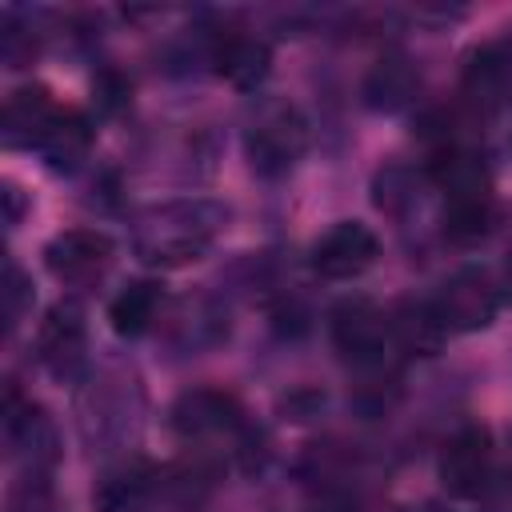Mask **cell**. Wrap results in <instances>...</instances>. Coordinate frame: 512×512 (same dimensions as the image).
Wrapping results in <instances>:
<instances>
[{
    "instance_id": "14",
    "label": "cell",
    "mask_w": 512,
    "mask_h": 512,
    "mask_svg": "<svg viewBox=\"0 0 512 512\" xmlns=\"http://www.w3.org/2000/svg\"><path fill=\"white\" fill-rule=\"evenodd\" d=\"M416 92H420V76L404 56H384L364 76V104L376 112H400L416 100Z\"/></svg>"
},
{
    "instance_id": "18",
    "label": "cell",
    "mask_w": 512,
    "mask_h": 512,
    "mask_svg": "<svg viewBox=\"0 0 512 512\" xmlns=\"http://www.w3.org/2000/svg\"><path fill=\"white\" fill-rule=\"evenodd\" d=\"M372 200H376L380 212L400 216L420 200V176L412 168H404V164H388L372 180Z\"/></svg>"
},
{
    "instance_id": "8",
    "label": "cell",
    "mask_w": 512,
    "mask_h": 512,
    "mask_svg": "<svg viewBox=\"0 0 512 512\" xmlns=\"http://www.w3.org/2000/svg\"><path fill=\"white\" fill-rule=\"evenodd\" d=\"M116 256V244L108 232H96V228H68L60 236L48 240L44 248V264L56 280L64 284H92L108 272Z\"/></svg>"
},
{
    "instance_id": "2",
    "label": "cell",
    "mask_w": 512,
    "mask_h": 512,
    "mask_svg": "<svg viewBox=\"0 0 512 512\" xmlns=\"http://www.w3.org/2000/svg\"><path fill=\"white\" fill-rule=\"evenodd\" d=\"M308 148V120L288 100H260L244 128V152L256 176L276 180L296 168V160Z\"/></svg>"
},
{
    "instance_id": "12",
    "label": "cell",
    "mask_w": 512,
    "mask_h": 512,
    "mask_svg": "<svg viewBox=\"0 0 512 512\" xmlns=\"http://www.w3.org/2000/svg\"><path fill=\"white\" fill-rule=\"evenodd\" d=\"M56 104L48 96V88L40 84H28V88H16L8 100H4V120H0V136L8 148H36L44 124L52 120Z\"/></svg>"
},
{
    "instance_id": "19",
    "label": "cell",
    "mask_w": 512,
    "mask_h": 512,
    "mask_svg": "<svg viewBox=\"0 0 512 512\" xmlns=\"http://www.w3.org/2000/svg\"><path fill=\"white\" fill-rule=\"evenodd\" d=\"M492 224V200H444V236L456 244H472Z\"/></svg>"
},
{
    "instance_id": "15",
    "label": "cell",
    "mask_w": 512,
    "mask_h": 512,
    "mask_svg": "<svg viewBox=\"0 0 512 512\" xmlns=\"http://www.w3.org/2000/svg\"><path fill=\"white\" fill-rule=\"evenodd\" d=\"M160 304H164V288L156 280H132L124 284L112 304H108V320H112V332L116 336H144L156 316H160Z\"/></svg>"
},
{
    "instance_id": "16",
    "label": "cell",
    "mask_w": 512,
    "mask_h": 512,
    "mask_svg": "<svg viewBox=\"0 0 512 512\" xmlns=\"http://www.w3.org/2000/svg\"><path fill=\"white\" fill-rule=\"evenodd\" d=\"M508 88H512V72H508V60H504L500 44L476 48L468 56V64H464V92H468V100L480 104V108H496V104H504Z\"/></svg>"
},
{
    "instance_id": "20",
    "label": "cell",
    "mask_w": 512,
    "mask_h": 512,
    "mask_svg": "<svg viewBox=\"0 0 512 512\" xmlns=\"http://www.w3.org/2000/svg\"><path fill=\"white\" fill-rule=\"evenodd\" d=\"M0 300H4V328L16 332L20 320L32 312V280L24 276V268L16 260H4V288H0Z\"/></svg>"
},
{
    "instance_id": "7",
    "label": "cell",
    "mask_w": 512,
    "mask_h": 512,
    "mask_svg": "<svg viewBox=\"0 0 512 512\" xmlns=\"http://www.w3.org/2000/svg\"><path fill=\"white\" fill-rule=\"evenodd\" d=\"M436 312L444 320L448 332H480L496 320V308H500V288L492 284L488 272L480 268H464L456 276H448L436 292Z\"/></svg>"
},
{
    "instance_id": "6",
    "label": "cell",
    "mask_w": 512,
    "mask_h": 512,
    "mask_svg": "<svg viewBox=\"0 0 512 512\" xmlns=\"http://www.w3.org/2000/svg\"><path fill=\"white\" fill-rule=\"evenodd\" d=\"M36 356L60 380H72L84 368V360H88V324H84V308L76 300H56L44 312V320L36 328Z\"/></svg>"
},
{
    "instance_id": "5",
    "label": "cell",
    "mask_w": 512,
    "mask_h": 512,
    "mask_svg": "<svg viewBox=\"0 0 512 512\" xmlns=\"http://www.w3.org/2000/svg\"><path fill=\"white\" fill-rule=\"evenodd\" d=\"M332 344L360 368H376L384 364V352L392 344V324H388V312L376 308L372 300L364 296H352V300H340L332 308Z\"/></svg>"
},
{
    "instance_id": "17",
    "label": "cell",
    "mask_w": 512,
    "mask_h": 512,
    "mask_svg": "<svg viewBox=\"0 0 512 512\" xmlns=\"http://www.w3.org/2000/svg\"><path fill=\"white\" fill-rule=\"evenodd\" d=\"M268 64H272V52L256 36H224L216 48V68L236 88H256L268 76Z\"/></svg>"
},
{
    "instance_id": "1",
    "label": "cell",
    "mask_w": 512,
    "mask_h": 512,
    "mask_svg": "<svg viewBox=\"0 0 512 512\" xmlns=\"http://www.w3.org/2000/svg\"><path fill=\"white\" fill-rule=\"evenodd\" d=\"M228 224V208L212 200H164L136 216L132 252L156 268H180L200 260L220 228Z\"/></svg>"
},
{
    "instance_id": "23",
    "label": "cell",
    "mask_w": 512,
    "mask_h": 512,
    "mask_svg": "<svg viewBox=\"0 0 512 512\" xmlns=\"http://www.w3.org/2000/svg\"><path fill=\"white\" fill-rule=\"evenodd\" d=\"M500 52H504V60H508V72H512V28H508V36L500 40Z\"/></svg>"
},
{
    "instance_id": "9",
    "label": "cell",
    "mask_w": 512,
    "mask_h": 512,
    "mask_svg": "<svg viewBox=\"0 0 512 512\" xmlns=\"http://www.w3.org/2000/svg\"><path fill=\"white\" fill-rule=\"evenodd\" d=\"M172 428L184 440H216V436H232L240 428V404L228 392L216 388H196L184 392L172 404Z\"/></svg>"
},
{
    "instance_id": "3",
    "label": "cell",
    "mask_w": 512,
    "mask_h": 512,
    "mask_svg": "<svg viewBox=\"0 0 512 512\" xmlns=\"http://www.w3.org/2000/svg\"><path fill=\"white\" fill-rule=\"evenodd\" d=\"M440 488L456 500H476L492 484V436L480 424H468L448 436L436 464Z\"/></svg>"
},
{
    "instance_id": "13",
    "label": "cell",
    "mask_w": 512,
    "mask_h": 512,
    "mask_svg": "<svg viewBox=\"0 0 512 512\" xmlns=\"http://www.w3.org/2000/svg\"><path fill=\"white\" fill-rule=\"evenodd\" d=\"M388 324H392V344H400L412 356H436L448 336L432 300H400L388 312Z\"/></svg>"
},
{
    "instance_id": "4",
    "label": "cell",
    "mask_w": 512,
    "mask_h": 512,
    "mask_svg": "<svg viewBox=\"0 0 512 512\" xmlns=\"http://www.w3.org/2000/svg\"><path fill=\"white\" fill-rule=\"evenodd\" d=\"M376 256H380V240L360 220H336V224H328L312 240V248H308V264L324 280H352L364 268H372Z\"/></svg>"
},
{
    "instance_id": "10",
    "label": "cell",
    "mask_w": 512,
    "mask_h": 512,
    "mask_svg": "<svg viewBox=\"0 0 512 512\" xmlns=\"http://www.w3.org/2000/svg\"><path fill=\"white\" fill-rule=\"evenodd\" d=\"M432 180L440 184L444 200H492V176L480 152L448 144L436 164H432Z\"/></svg>"
},
{
    "instance_id": "21",
    "label": "cell",
    "mask_w": 512,
    "mask_h": 512,
    "mask_svg": "<svg viewBox=\"0 0 512 512\" xmlns=\"http://www.w3.org/2000/svg\"><path fill=\"white\" fill-rule=\"evenodd\" d=\"M0 196H4V224H8V228H16V224H20V216H24V196H20V188H16L12 180L4 184V192H0Z\"/></svg>"
},
{
    "instance_id": "22",
    "label": "cell",
    "mask_w": 512,
    "mask_h": 512,
    "mask_svg": "<svg viewBox=\"0 0 512 512\" xmlns=\"http://www.w3.org/2000/svg\"><path fill=\"white\" fill-rule=\"evenodd\" d=\"M500 292H504V300H512V256L504 260V272H500Z\"/></svg>"
},
{
    "instance_id": "11",
    "label": "cell",
    "mask_w": 512,
    "mask_h": 512,
    "mask_svg": "<svg viewBox=\"0 0 512 512\" xmlns=\"http://www.w3.org/2000/svg\"><path fill=\"white\" fill-rule=\"evenodd\" d=\"M92 148V124L84 112L76 108H56L52 120L44 124L40 140H36V152L48 160V168L56 172H72Z\"/></svg>"
}]
</instances>
